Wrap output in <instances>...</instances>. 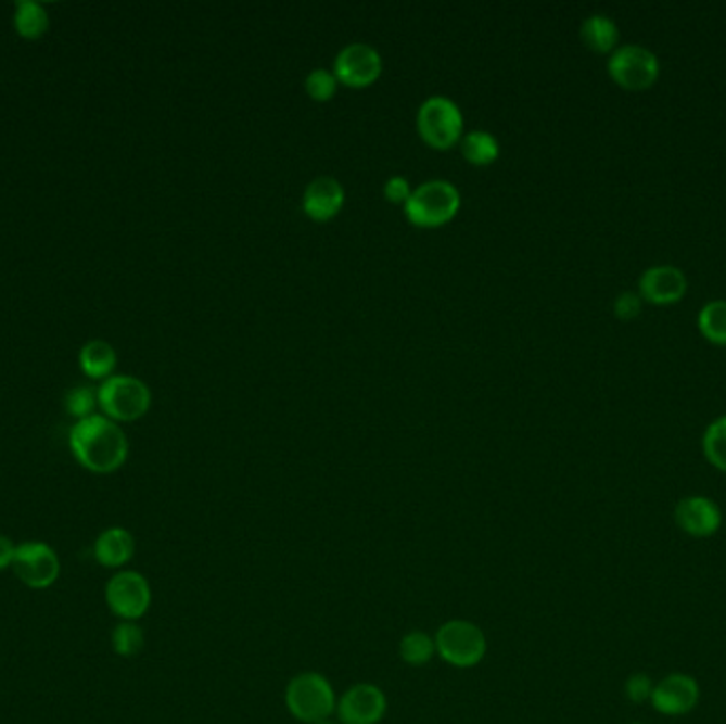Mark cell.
<instances>
[{"label": "cell", "mask_w": 726, "mask_h": 724, "mask_svg": "<svg viewBox=\"0 0 726 724\" xmlns=\"http://www.w3.org/2000/svg\"><path fill=\"white\" fill-rule=\"evenodd\" d=\"M145 644V633L135 621H124L111 633V646L119 657H137Z\"/></svg>", "instance_id": "23"}, {"label": "cell", "mask_w": 726, "mask_h": 724, "mask_svg": "<svg viewBox=\"0 0 726 724\" xmlns=\"http://www.w3.org/2000/svg\"><path fill=\"white\" fill-rule=\"evenodd\" d=\"M319 724H340V723H336V721H332V719H328V721H323V723Z\"/></svg>", "instance_id": "31"}, {"label": "cell", "mask_w": 726, "mask_h": 724, "mask_svg": "<svg viewBox=\"0 0 726 724\" xmlns=\"http://www.w3.org/2000/svg\"><path fill=\"white\" fill-rule=\"evenodd\" d=\"M703 453L714 468L726 472V417H721L708 425L703 434Z\"/></svg>", "instance_id": "24"}, {"label": "cell", "mask_w": 726, "mask_h": 724, "mask_svg": "<svg viewBox=\"0 0 726 724\" xmlns=\"http://www.w3.org/2000/svg\"><path fill=\"white\" fill-rule=\"evenodd\" d=\"M79 364H81V370L90 379H104L106 381L111 377V372L115 370L117 355H115V348L109 342L90 340L79 353Z\"/></svg>", "instance_id": "18"}, {"label": "cell", "mask_w": 726, "mask_h": 724, "mask_svg": "<svg viewBox=\"0 0 726 724\" xmlns=\"http://www.w3.org/2000/svg\"><path fill=\"white\" fill-rule=\"evenodd\" d=\"M461 151H463V157L470 160L472 164H491L499 155V143L491 132L474 130L466 135Z\"/></svg>", "instance_id": "22"}, {"label": "cell", "mask_w": 726, "mask_h": 724, "mask_svg": "<svg viewBox=\"0 0 726 724\" xmlns=\"http://www.w3.org/2000/svg\"><path fill=\"white\" fill-rule=\"evenodd\" d=\"M674 519L679 530L690 537H712L723 525V512L718 504L703 495L679 499Z\"/></svg>", "instance_id": "12"}, {"label": "cell", "mask_w": 726, "mask_h": 724, "mask_svg": "<svg viewBox=\"0 0 726 724\" xmlns=\"http://www.w3.org/2000/svg\"><path fill=\"white\" fill-rule=\"evenodd\" d=\"M610 77L625 90H648L661 73V64L654 51L644 46H623L614 49L608 60Z\"/></svg>", "instance_id": "6"}, {"label": "cell", "mask_w": 726, "mask_h": 724, "mask_svg": "<svg viewBox=\"0 0 726 724\" xmlns=\"http://www.w3.org/2000/svg\"><path fill=\"white\" fill-rule=\"evenodd\" d=\"M340 724H379L387 714V697L377 684H355L339 699Z\"/></svg>", "instance_id": "10"}, {"label": "cell", "mask_w": 726, "mask_h": 724, "mask_svg": "<svg viewBox=\"0 0 726 724\" xmlns=\"http://www.w3.org/2000/svg\"><path fill=\"white\" fill-rule=\"evenodd\" d=\"M614 313L623 321H629L633 317H637L641 313V295L635 293V291H623L614 300Z\"/></svg>", "instance_id": "28"}, {"label": "cell", "mask_w": 726, "mask_h": 724, "mask_svg": "<svg viewBox=\"0 0 726 724\" xmlns=\"http://www.w3.org/2000/svg\"><path fill=\"white\" fill-rule=\"evenodd\" d=\"M436 655V642L425 631H410L399 642V657L412 668L428 665Z\"/></svg>", "instance_id": "19"}, {"label": "cell", "mask_w": 726, "mask_h": 724, "mask_svg": "<svg viewBox=\"0 0 726 724\" xmlns=\"http://www.w3.org/2000/svg\"><path fill=\"white\" fill-rule=\"evenodd\" d=\"M436 655L453 668L468 670L479 665L486 655L483 628L470 621H448L434 635Z\"/></svg>", "instance_id": "4"}, {"label": "cell", "mask_w": 726, "mask_h": 724, "mask_svg": "<svg viewBox=\"0 0 726 724\" xmlns=\"http://www.w3.org/2000/svg\"><path fill=\"white\" fill-rule=\"evenodd\" d=\"M410 183L404 179V177H391L387 183H385V195H387L389 202H395V204H406L408 198H410Z\"/></svg>", "instance_id": "29"}, {"label": "cell", "mask_w": 726, "mask_h": 724, "mask_svg": "<svg viewBox=\"0 0 726 724\" xmlns=\"http://www.w3.org/2000/svg\"><path fill=\"white\" fill-rule=\"evenodd\" d=\"M459 192L453 183L434 179L421 183L410 193L408 202L404 204V213L410 224L421 228H436L450 221L459 208Z\"/></svg>", "instance_id": "3"}, {"label": "cell", "mask_w": 726, "mask_h": 724, "mask_svg": "<svg viewBox=\"0 0 726 724\" xmlns=\"http://www.w3.org/2000/svg\"><path fill=\"white\" fill-rule=\"evenodd\" d=\"M650 701L665 716H684L699 703V684L686 674H670L654 686Z\"/></svg>", "instance_id": "13"}, {"label": "cell", "mask_w": 726, "mask_h": 724, "mask_svg": "<svg viewBox=\"0 0 726 724\" xmlns=\"http://www.w3.org/2000/svg\"><path fill=\"white\" fill-rule=\"evenodd\" d=\"M71 448L77 461L94 474L119 470L128 457L126 434L115 421L102 415H92L73 425Z\"/></svg>", "instance_id": "1"}, {"label": "cell", "mask_w": 726, "mask_h": 724, "mask_svg": "<svg viewBox=\"0 0 726 724\" xmlns=\"http://www.w3.org/2000/svg\"><path fill=\"white\" fill-rule=\"evenodd\" d=\"M581 37L593 51L608 53L614 51L619 43V26L612 17L603 13H593L582 22Z\"/></svg>", "instance_id": "17"}, {"label": "cell", "mask_w": 726, "mask_h": 724, "mask_svg": "<svg viewBox=\"0 0 726 724\" xmlns=\"http://www.w3.org/2000/svg\"><path fill=\"white\" fill-rule=\"evenodd\" d=\"M285 706L295 721L319 724L332 719L339 699L332 684L326 677L315 672H304L288 684Z\"/></svg>", "instance_id": "2"}, {"label": "cell", "mask_w": 726, "mask_h": 724, "mask_svg": "<svg viewBox=\"0 0 726 724\" xmlns=\"http://www.w3.org/2000/svg\"><path fill=\"white\" fill-rule=\"evenodd\" d=\"M336 84H339L336 75L326 71V68H317V71L308 73L306 81H304L306 92L315 100H330L336 94Z\"/></svg>", "instance_id": "26"}, {"label": "cell", "mask_w": 726, "mask_h": 724, "mask_svg": "<svg viewBox=\"0 0 726 724\" xmlns=\"http://www.w3.org/2000/svg\"><path fill=\"white\" fill-rule=\"evenodd\" d=\"M48 11L43 4L24 0L15 9V28L24 39H39L48 30Z\"/></svg>", "instance_id": "20"}, {"label": "cell", "mask_w": 726, "mask_h": 724, "mask_svg": "<svg viewBox=\"0 0 726 724\" xmlns=\"http://www.w3.org/2000/svg\"><path fill=\"white\" fill-rule=\"evenodd\" d=\"M302 204L310 219L326 221L332 219L342 208L344 190L334 177H317L306 186Z\"/></svg>", "instance_id": "15"}, {"label": "cell", "mask_w": 726, "mask_h": 724, "mask_svg": "<svg viewBox=\"0 0 726 724\" xmlns=\"http://www.w3.org/2000/svg\"><path fill=\"white\" fill-rule=\"evenodd\" d=\"M381 71H383L381 53L366 43H351L340 49L334 62L336 79L351 88L370 86L372 81H377Z\"/></svg>", "instance_id": "11"}, {"label": "cell", "mask_w": 726, "mask_h": 724, "mask_svg": "<svg viewBox=\"0 0 726 724\" xmlns=\"http://www.w3.org/2000/svg\"><path fill=\"white\" fill-rule=\"evenodd\" d=\"M15 550H17V546L7 535H0V572L13 566Z\"/></svg>", "instance_id": "30"}, {"label": "cell", "mask_w": 726, "mask_h": 724, "mask_svg": "<svg viewBox=\"0 0 726 724\" xmlns=\"http://www.w3.org/2000/svg\"><path fill=\"white\" fill-rule=\"evenodd\" d=\"M106 604L122 621H139L151 606V586L143 574L124 570L106 582Z\"/></svg>", "instance_id": "8"}, {"label": "cell", "mask_w": 726, "mask_h": 724, "mask_svg": "<svg viewBox=\"0 0 726 724\" xmlns=\"http://www.w3.org/2000/svg\"><path fill=\"white\" fill-rule=\"evenodd\" d=\"M135 537L124 528H111L100 533L94 542V557L104 568H124L135 557Z\"/></svg>", "instance_id": "16"}, {"label": "cell", "mask_w": 726, "mask_h": 724, "mask_svg": "<svg viewBox=\"0 0 726 724\" xmlns=\"http://www.w3.org/2000/svg\"><path fill=\"white\" fill-rule=\"evenodd\" d=\"M417 126L430 145L446 149L459 141L463 130V115L450 98L432 97L419 106Z\"/></svg>", "instance_id": "7"}, {"label": "cell", "mask_w": 726, "mask_h": 724, "mask_svg": "<svg viewBox=\"0 0 726 724\" xmlns=\"http://www.w3.org/2000/svg\"><path fill=\"white\" fill-rule=\"evenodd\" d=\"M97 404L98 393H94V389H90V386H73L64 395V406H66L68 415H73L77 421L92 417Z\"/></svg>", "instance_id": "25"}, {"label": "cell", "mask_w": 726, "mask_h": 724, "mask_svg": "<svg viewBox=\"0 0 726 724\" xmlns=\"http://www.w3.org/2000/svg\"><path fill=\"white\" fill-rule=\"evenodd\" d=\"M98 404L111 421H137L149 410L151 393L143 381L115 374L102 381L98 389Z\"/></svg>", "instance_id": "5"}, {"label": "cell", "mask_w": 726, "mask_h": 724, "mask_svg": "<svg viewBox=\"0 0 726 724\" xmlns=\"http://www.w3.org/2000/svg\"><path fill=\"white\" fill-rule=\"evenodd\" d=\"M13 572L28 588H48L60 576V559L46 542H24L15 550Z\"/></svg>", "instance_id": "9"}, {"label": "cell", "mask_w": 726, "mask_h": 724, "mask_svg": "<svg viewBox=\"0 0 726 724\" xmlns=\"http://www.w3.org/2000/svg\"><path fill=\"white\" fill-rule=\"evenodd\" d=\"M699 332L712 344L726 346V300H712L699 310Z\"/></svg>", "instance_id": "21"}, {"label": "cell", "mask_w": 726, "mask_h": 724, "mask_svg": "<svg viewBox=\"0 0 726 724\" xmlns=\"http://www.w3.org/2000/svg\"><path fill=\"white\" fill-rule=\"evenodd\" d=\"M652 690H654L652 679L644 674H633L625 684V693L633 703H644L652 699Z\"/></svg>", "instance_id": "27"}, {"label": "cell", "mask_w": 726, "mask_h": 724, "mask_svg": "<svg viewBox=\"0 0 726 724\" xmlns=\"http://www.w3.org/2000/svg\"><path fill=\"white\" fill-rule=\"evenodd\" d=\"M637 288H639V295L646 302L665 306V304H674L684 297L688 281L679 268L663 264V266H652L644 270Z\"/></svg>", "instance_id": "14"}]
</instances>
